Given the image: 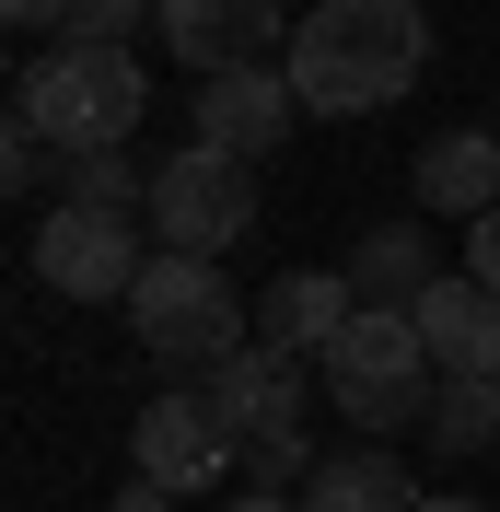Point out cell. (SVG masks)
<instances>
[{"label": "cell", "mask_w": 500, "mask_h": 512, "mask_svg": "<svg viewBox=\"0 0 500 512\" xmlns=\"http://www.w3.org/2000/svg\"><path fill=\"white\" fill-rule=\"evenodd\" d=\"M419 59H431L419 0H326V12L291 24V47H280L303 117H373V105H396L407 82H419Z\"/></svg>", "instance_id": "1"}, {"label": "cell", "mask_w": 500, "mask_h": 512, "mask_svg": "<svg viewBox=\"0 0 500 512\" xmlns=\"http://www.w3.org/2000/svg\"><path fill=\"white\" fill-rule=\"evenodd\" d=\"M326 373V408H349V431H431V338H419V315H384V303H361V315L338 326V350L314 361Z\"/></svg>", "instance_id": "2"}, {"label": "cell", "mask_w": 500, "mask_h": 512, "mask_svg": "<svg viewBox=\"0 0 500 512\" xmlns=\"http://www.w3.org/2000/svg\"><path fill=\"white\" fill-rule=\"evenodd\" d=\"M12 117L35 128V140H59L70 163L82 152H128V128H140V47H47V59L24 70V94H12Z\"/></svg>", "instance_id": "3"}, {"label": "cell", "mask_w": 500, "mask_h": 512, "mask_svg": "<svg viewBox=\"0 0 500 512\" xmlns=\"http://www.w3.org/2000/svg\"><path fill=\"white\" fill-rule=\"evenodd\" d=\"M245 291L221 280V256H152L140 280H128V326H140V350L163 361H198V373H221V361L245 350Z\"/></svg>", "instance_id": "4"}, {"label": "cell", "mask_w": 500, "mask_h": 512, "mask_svg": "<svg viewBox=\"0 0 500 512\" xmlns=\"http://www.w3.org/2000/svg\"><path fill=\"white\" fill-rule=\"evenodd\" d=\"M152 233H163V256H233L256 233V163L210 152V140L163 152L152 163Z\"/></svg>", "instance_id": "5"}, {"label": "cell", "mask_w": 500, "mask_h": 512, "mask_svg": "<svg viewBox=\"0 0 500 512\" xmlns=\"http://www.w3.org/2000/svg\"><path fill=\"white\" fill-rule=\"evenodd\" d=\"M140 268H152V245H140L128 210H82V198H59V210L35 222V280L70 291V303H128Z\"/></svg>", "instance_id": "6"}, {"label": "cell", "mask_w": 500, "mask_h": 512, "mask_svg": "<svg viewBox=\"0 0 500 512\" xmlns=\"http://www.w3.org/2000/svg\"><path fill=\"white\" fill-rule=\"evenodd\" d=\"M233 431H221V408L210 396H152V408L128 419V466H140V478L152 489H175V501H198V489H221L233 478Z\"/></svg>", "instance_id": "7"}, {"label": "cell", "mask_w": 500, "mask_h": 512, "mask_svg": "<svg viewBox=\"0 0 500 512\" xmlns=\"http://www.w3.org/2000/svg\"><path fill=\"white\" fill-rule=\"evenodd\" d=\"M152 35H163V59L198 70V82H221V70H256L268 47H291L280 0H163Z\"/></svg>", "instance_id": "8"}, {"label": "cell", "mask_w": 500, "mask_h": 512, "mask_svg": "<svg viewBox=\"0 0 500 512\" xmlns=\"http://www.w3.org/2000/svg\"><path fill=\"white\" fill-rule=\"evenodd\" d=\"M349 315H361V291H349L338 268H280V280L256 291V350H280V361H326Z\"/></svg>", "instance_id": "9"}, {"label": "cell", "mask_w": 500, "mask_h": 512, "mask_svg": "<svg viewBox=\"0 0 500 512\" xmlns=\"http://www.w3.org/2000/svg\"><path fill=\"white\" fill-rule=\"evenodd\" d=\"M291 117H303V94H291V70H221V82H198V140H210V152H280L291 140Z\"/></svg>", "instance_id": "10"}, {"label": "cell", "mask_w": 500, "mask_h": 512, "mask_svg": "<svg viewBox=\"0 0 500 512\" xmlns=\"http://www.w3.org/2000/svg\"><path fill=\"white\" fill-rule=\"evenodd\" d=\"M198 396H210V408H221V431H233V443H280V431H303V361H280V350H256V338H245V350H233V361H221V373L210 384H198Z\"/></svg>", "instance_id": "11"}, {"label": "cell", "mask_w": 500, "mask_h": 512, "mask_svg": "<svg viewBox=\"0 0 500 512\" xmlns=\"http://www.w3.org/2000/svg\"><path fill=\"white\" fill-rule=\"evenodd\" d=\"M419 338H431V373H500V291L431 280L419 291Z\"/></svg>", "instance_id": "12"}, {"label": "cell", "mask_w": 500, "mask_h": 512, "mask_svg": "<svg viewBox=\"0 0 500 512\" xmlns=\"http://www.w3.org/2000/svg\"><path fill=\"white\" fill-rule=\"evenodd\" d=\"M419 210H454V222L500 210V128H442V140H419Z\"/></svg>", "instance_id": "13"}, {"label": "cell", "mask_w": 500, "mask_h": 512, "mask_svg": "<svg viewBox=\"0 0 500 512\" xmlns=\"http://www.w3.org/2000/svg\"><path fill=\"white\" fill-rule=\"evenodd\" d=\"M361 303H384V315H419V291L442 280V256H431V233L419 222H384V233H361L349 245V268H338Z\"/></svg>", "instance_id": "14"}, {"label": "cell", "mask_w": 500, "mask_h": 512, "mask_svg": "<svg viewBox=\"0 0 500 512\" xmlns=\"http://www.w3.org/2000/svg\"><path fill=\"white\" fill-rule=\"evenodd\" d=\"M303 512H419V478H407L384 443H361V454H326L314 466V489H291Z\"/></svg>", "instance_id": "15"}, {"label": "cell", "mask_w": 500, "mask_h": 512, "mask_svg": "<svg viewBox=\"0 0 500 512\" xmlns=\"http://www.w3.org/2000/svg\"><path fill=\"white\" fill-rule=\"evenodd\" d=\"M431 443H442V454H489V443H500V373H442Z\"/></svg>", "instance_id": "16"}, {"label": "cell", "mask_w": 500, "mask_h": 512, "mask_svg": "<svg viewBox=\"0 0 500 512\" xmlns=\"http://www.w3.org/2000/svg\"><path fill=\"white\" fill-rule=\"evenodd\" d=\"M70 198H82V210H128V222H140V210H152V163H140V152H82V163H70Z\"/></svg>", "instance_id": "17"}, {"label": "cell", "mask_w": 500, "mask_h": 512, "mask_svg": "<svg viewBox=\"0 0 500 512\" xmlns=\"http://www.w3.org/2000/svg\"><path fill=\"white\" fill-rule=\"evenodd\" d=\"M163 0H70V35L82 47H128V35H152Z\"/></svg>", "instance_id": "18"}, {"label": "cell", "mask_w": 500, "mask_h": 512, "mask_svg": "<svg viewBox=\"0 0 500 512\" xmlns=\"http://www.w3.org/2000/svg\"><path fill=\"white\" fill-rule=\"evenodd\" d=\"M314 431H280V443H256V489H314Z\"/></svg>", "instance_id": "19"}, {"label": "cell", "mask_w": 500, "mask_h": 512, "mask_svg": "<svg viewBox=\"0 0 500 512\" xmlns=\"http://www.w3.org/2000/svg\"><path fill=\"white\" fill-rule=\"evenodd\" d=\"M47 163H59V140H35V128L12 117V140H0V187H12V198H35V187H47Z\"/></svg>", "instance_id": "20"}, {"label": "cell", "mask_w": 500, "mask_h": 512, "mask_svg": "<svg viewBox=\"0 0 500 512\" xmlns=\"http://www.w3.org/2000/svg\"><path fill=\"white\" fill-rule=\"evenodd\" d=\"M466 280L500 291V210H477V222H466Z\"/></svg>", "instance_id": "21"}, {"label": "cell", "mask_w": 500, "mask_h": 512, "mask_svg": "<svg viewBox=\"0 0 500 512\" xmlns=\"http://www.w3.org/2000/svg\"><path fill=\"white\" fill-rule=\"evenodd\" d=\"M0 24L12 35H70V0H0Z\"/></svg>", "instance_id": "22"}, {"label": "cell", "mask_w": 500, "mask_h": 512, "mask_svg": "<svg viewBox=\"0 0 500 512\" xmlns=\"http://www.w3.org/2000/svg\"><path fill=\"white\" fill-rule=\"evenodd\" d=\"M105 512H175V489H152V478H128V489H117V501H105Z\"/></svg>", "instance_id": "23"}, {"label": "cell", "mask_w": 500, "mask_h": 512, "mask_svg": "<svg viewBox=\"0 0 500 512\" xmlns=\"http://www.w3.org/2000/svg\"><path fill=\"white\" fill-rule=\"evenodd\" d=\"M221 512H303V501H291V489H256V478H245V501H221Z\"/></svg>", "instance_id": "24"}, {"label": "cell", "mask_w": 500, "mask_h": 512, "mask_svg": "<svg viewBox=\"0 0 500 512\" xmlns=\"http://www.w3.org/2000/svg\"><path fill=\"white\" fill-rule=\"evenodd\" d=\"M419 512H489V501H466V489H419Z\"/></svg>", "instance_id": "25"}]
</instances>
